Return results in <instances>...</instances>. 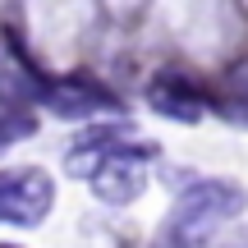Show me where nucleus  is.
<instances>
[{
  "instance_id": "nucleus-7",
  "label": "nucleus",
  "mask_w": 248,
  "mask_h": 248,
  "mask_svg": "<svg viewBox=\"0 0 248 248\" xmlns=\"http://www.w3.org/2000/svg\"><path fill=\"white\" fill-rule=\"evenodd\" d=\"M0 248H18V244H0Z\"/></svg>"
},
{
  "instance_id": "nucleus-3",
  "label": "nucleus",
  "mask_w": 248,
  "mask_h": 248,
  "mask_svg": "<svg viewBox=\"0 0 248 248\" xmlns=\"http://www.w3.org/2000/svg\"><path fill=\"white\" fill-rule=\"evenodd\" d=\"M55 207V179L42 166L0 170V225H42Z\"/></svg>"
},
{
  "instance_id": "nucleus-6",
  "label": "nucleus",
  "mask_w": 248,
  "mask_h": 248,
  "mask_svg": "<svg viewBox=\"0 0 248 248\" xmlns=\"http://www.w3.org/2000/svg\"><path fill=\"white\" fill-rule=\"evenodd\" d=\"M37 124H32V115H18V110H5L0 115V147H9V142H23L28 133H32Z\"/></svg>"
},
{
  "instance_id": "nucleus-4",
  "label": "nucleus",
  "mask_w": 248,
  "mask_h": 248,
  "mask_svg": "<svg viewBox=\"0 0 248 248\" xmlns=\"http://www.w3.org/2000/svg\"><path fill=\"white\" fill-rule=\"evenodd\" d=\"M42 106L60 120H92V115H120V97L110 88H101L97 78H60V83H46L42 92Z\"/></svg>"
},
{
  "instance_id": "nucleus-1",
  "label": "nucleus",
  "mask_w": 248,
  "mask_h": 248,
  "mask_svg": "<svg viewBox=\"0 0 248 248\" xmlns=\"http://www.w3.org/2000/svg\"><path fill=\"white\" fill-rule=\"evenodd\" d=\"M124 124H101L88 129L69 147V175H83L92 193L110 207H129L147 188V170L156 161V142H124Z\"/></svg>"
},
{
  "instance_id": "nucleus-2",
  "label": "nucleus",
  "mask_w": 248,
  "mask_h": 248,
  "mask_svg": "<svg viewBox=\"0 0 248 248\" xmlns=\"http://www.w3.org/2000/svg\"><path fill=\"white\" fill-rule=\"evenodd\" d=\"M244 207H248L244 184H234V179H198L175 198V207L166 216V234L179 248H193V244L212 239L225 221L244 216Z\"/></svg>"
},
{
  "instance_id": "nucleus-5",
  "label": "nucleus",
  "mask_w": 248,
  "mask_h": 248,
  "mask_svg": "<svg viewBox=\"0 0 248 248\" xmlns=\"http://www.w3.org/2000/svg\"><path fill=\"white\" fill-rule=\"evenodd\" d=\"M147 106L156 110V115L175 120V124H198L207 120V97L198 88H188L184 78H161L147 88Z\"/></svg>"
}]
</instances>
